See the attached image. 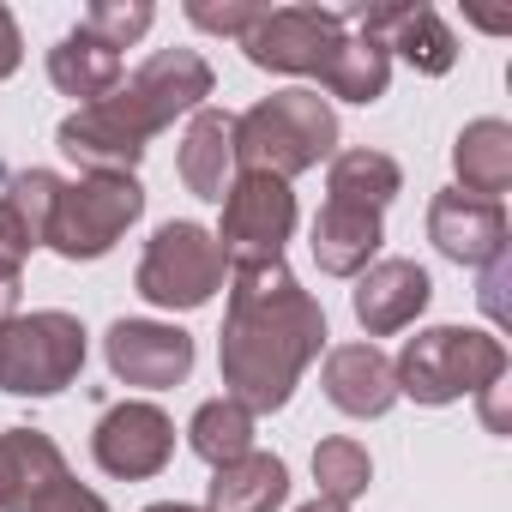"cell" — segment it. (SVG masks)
<instances>
[{
  "label": "cell",
  "mask_w": 512,
  "mask_h": 512,
  "mask_svg": "<svg viewBox=\"0 0 512 512\" xmlns=\"http://www.w3.org/2000/svg\"><path fill=\"white\" fill-rule=\"evenodd\" d=\"M187 446H193L211 470H223V464H235V458L253 452V416H247L235 398H211V404L193 410V422H187Z\"/></svg>",
  "instance_id": "cb8c5ba5"
},
{
  "label": "cell",
  "mask_w": 512,
  "mask_h": 512,
  "mask_svg": "<svg viewBox=\"0 0 512 512\" xmlns=\"http://www.w3.org/2000/svg\"><path fill=\"white\" fill-rule=\"evenodd\" d=\"M344 43H350V13L344 7H266V19L241 37V55L266 73L326 79Z\"/></svg>",
  "instance_id": "ba28073f"
},
{
  "label": "cell",
  "mask_w": 512,
  "mask_h": 512,
  "mask_svg": "<svg viewBox=\"0 0 512 512\" xmlns=\"http://www.w3.org/2000/svg\"><path fill=\"white\" fill-rule=\"evenodd\" d=\"M500 290H506V253H494V260L482 266V308L500 320L506 314V302H500Z\"/></svg>",
  "instance_id": "1f68e13d"
},
{
  "label": "cell",
  "mask_w": 512,
  "mask_h": 512,
  "mask_svg": "<svg viewBox=\"0 0 512 512\" xmlns=\"http://www.w3.org/2000/svg\"><path fill=\"white\" fill-rule=\"evenodd\" d=\"M290 500V464L272 452H247L223 470H211L205 512H278Z\"/></svg>",
  "instance_id": "ffe728a7"
},
{
  "label": "cell",
  "mask_w": 512,
  "mask_h": 512,
  "mask_svg": "<svg viewBox=\"0 0 512 512\" xmlns=\"http://www.w3.org/2000/svg\"><path fill=\"white\" fill-rule=\"evenodd\" d=\"M181 181L193 199L205 205H223L229 181H235V115L223 109H193L187 115V133H181V157H175Z\"/></svg>",
  "instance_id": "2e32d148"
},
{
  "label": "cell",
  "mask_w": 512,
  "mask_h": 512,
  "mask_svg": "<svg viewBox=\"0 0 512 512\" xmlns=\"http://www.w3.org/2000/svg\"><path fill=\"white\" fill-rule=\"evenodd\" d=\"M452 169H458V193H476V199H500L512 187V127L482 115L458 133L452 145Z\"/></svg>",
  "instance_id": "44dd1931"
},
{
  "label": "cell",
  "mask_w": 512,
  "mask_h": 512,
  "mask_svg": "<svg viewBox=\"0 0 512 512\" xmlns=\"http://www.w3.org/2000/svg\"><path fill=\"white\" fill-rule=\"evenodd\" d=\"M326 398L344 410V416H386L398 404V374H392V356L380 344H338L326 350Z\"/></svg>",
  "instance_id": "9a60e30c"
},
{
  "label": "cell",
  "mask_w": 512,
  "mask_h": 512,
  "mask_svg": "<svg viewBox=\"0 0 512 512\" xmlns=\"http://www.w3.org/2000/svg\"><path fill=\"white\" fill-rule=\"evenodd\" d=\"M151 19H157V13L145 7V0H97V7H91L79 25H85L97 43H109V49L121 55L127 43H139V37L151 31Z\"/></svg>",
  "instance_id": "484cf974"
},
{
  "label": "cell",
  "mask_w": 512,
  "mask_h": 512,
  "mask_svg": "<svg viewBox=\"0 0 512 512\" xmlns=\"http://www.w3.org/2000/svg\"><path fill=\"white\" fill-rule=\"evenodd\" d=\"M380 241H386V229H380L374 211H356V205L326 199L320 217H314V241H308V247H314V266H320L326 278H362V272L374 266Z\"/></svg>",
  "instance_id": "e0dca14e"
},
{
  "label": "cell",
  "mask_w": 512,
  "mask_h": 512,
  "mask_svg": "<svg viewBox=\"0 0 512 512\" xmlns=\"http://www.w3.org/2000/svg\"><path fill=\"white\" fill-rule=\"evenodd\" d=\"M338 145V109L320 91H278L260 97L247 115H235V169L253 175H302Z\"/></svg>",
  "instance_id": "3957f363"
},
{
  "label": "cell",
  "mask_w": 512,
  "mask_h": 512,
  "mask_svg": "<svg viewBox=\"0 0 512 512\" xmlns=\"http://www.w3.org/2000/svg\"><path fill=\"white\" fill-rule=\"evenodd\" d=\"M392 374H398V398L458 404V398L506 380V344L494 332H476V326H428L404 344Z\"/></svg>",
  "instance_id": "277c9868"
},
{
  "label": "cell",
  "mask_w": 512,
  "mask_h": 512,
  "mask_svg": "<svg viewBox=\"0 0 512 512\" xmlns=\"http://www.w3.org/2000/svg\"><path fill=\"white\" fill-rule=\"evenodd\" d=\"M229 278V260H223V247L205 223H163L151 241H145V260H139V278L133 290L151 302V308H169V314H193L205 308Z\"/></svg>",
  "instance_id": "5b68a950"
},
{
  "label": "cell",
  "mask_w": 512,
  "mask_h": 512,
  "mask_svg": "<svg viewBox=\"0 0 512 512\" xmlns=\"http://www.w3.org/2000/svg\"><path fill=\"white\" fill-rule=\"evenodd\" d=\"M356 31H368L386 55L410 61L422 79H440L452 73L458 61V37L446 31V19L434 7H416V0H404V7H344Z\"/></svg>",
  "instance_id": "7c38bea8"
},
{
  "label": "cell",
  "mask_w": 512,
  "mask_h": 512,
  "mask_svg": "<svg viewBox=\"0 0 512 512\" xmlns=\"http://www.w3.org/2000/svg\"><path fill=\"white\" fill-rule=\"evenodd\" d=\"M314 482H320L326 500H344V506H350V500L368 494V482H374V458H368V446L350 440V434L320 440V446H314Z\"/></svg>",
  "instance_id": "d4e9b609"
},
{
  "label": "cell",
  "mask_w": 512,
  "mask_h": 512,
  "mask_svg": "<svg viewBox=\"0 0 512 512\" xmlns=\"http://www.w3.org/2000/svg\"><path fill=\"white\" fill-rule=\"evenodd\" d=\"M7 199L25 211V223H31L37 235H49V217H55V199H61V175H49V169H19V175H7Z\"/></svg>",
  "instance_id": "4316f807"
},
{
  "label": "cell",
  "mask_w": 512,
  "mask_h": 512,
  "mask_svg": "<svg viewBox=\"0 0 512 512\" xmlns=\"http://www.w3.org/2000/svg\"><path fill=\"white\" fill-rule=\"evenodd\" d=\"M428 296H434V284H428V272L416 260H374L356 278L350 308H356V320H362L368 338H392V332H404L428 308Z\"/></svg>",
  "instance_id": "5bb4252c"
},
{
  "label": "cell",
  "mask_w": 512,
  "mask_h": 512,
  "mask_svg": "<svg viewBox=\"0 0 512 512\" xmlns=\"http://www.w3.org/2000/svg\"><path fill=\"white\" fill-rule=\"evenodd\" d=\"M37 247H43V235L25 223V211H19L7 193H0V278H19Z\"/></svg>",
  "instance_id": "83f0119b"
},
{
  "label": "cell",
  "mask_w": 512,
  "mask_h": 512,
  "mask_svg": "<svg viewBox=\"0 0 512 512\" xmlns=\"http://www.w3.org/2000/svg\"><path fill=\"white\" fill-rule=\"evenodd\" d=\"M290 235H296V193H290V181L235 169V181L223 193V229H217L223 260L229 266L284 260V241Z\"/></svg>",
  "instance_id": "9c48e42d"
},
{
  "label": "cell",
  "mask_w": 512,
  "mask_h": 512,
  "mask_svg": "<svg viewBox=\"0 0 512 512\" xmlns=\"http://www.w3.org/2000/svg\"><path fill=\"white\" fill-rule=\"evenodd\" d=\"M145 512H205V506H187V500H157V506H145Z\"/></svg>",
  "instance_id": "e575fe53"
},
{
  "label": "cell",
  "mask_w": 512,
  "mask_h": 512,
  "mask_svg": "<svg viewBox=\"0 0 512 512\" xmlns=\"http://www.w3.org/2000/svg\"><path fill=\"white\" fill-rule=\"evenodd\" d=\"M139 217H145V187L133 175H79L61 181L43 247H55L61 260H103Z\"/></svg>",
  "instance_id": "52a82bcc"
},
{
  "label": "cell",
  "mask_w": 512,
  "mask_h": 512,
  "mask_svg": "<svg viewBox=\"0 0 512 512\" xmlns=\"http://www.w3.org/2000/svg\"><path fill=\"white\" fill-rule=\"evenodd\" d=\"M296 512H350V506H344V500H326V494H320V500H308V506H296Z\"/></svg>",
  "instance_id": "836d02e7"
},
{
  "label": "cell",
  "mask_w": 512,
  "mask_h": 512,
  "mask_svg": "<svg viewBox=\"0 0 512 512\" xmlns=\"http://www.w3.org/2000/svg\"><path fill=\"white\" fill-rule=\"evenodd\" d=\"M49 79H55V91L79 97V109H85V103H103V97L127 79V67H121V55H115L109 43H97L85 25H73V31L49 49Z\"/></svg>",
  "instance_id": "d6986e66"
},
{
  "label": "cell",
  "mask_w": 512,
  "mask_h": 512,
  "mask_svg": "<svg viewBox=\"0 0 512 512\" xmlns=\"http://www.w3.org/2000/svg\"><path fill=\"white\" fill-rule=\"evenodd\" d=\"M85 368V326L61 308L13 314L0 326V392L13 398H55Z\"/></svg>",
  "instance_id": "8992f818"
},
{
  "label": "cell",
  "mask_w": 512,
  "mask_h": 512,
  "mask_svg": "<svg viewBox=\"0 0 512 512\" xmlns=\"http://www.w3.org/2000/svg\"><path fill=\"white\" fill-rule=\"evenodd\" d=\"M332 97H344V103H380L386 97V85H392V55L368 37V31H356L350 25V43L338 49V61H332V73L320 79Z\"/></svg>",
  "instance_id": "603a6c76"
},
{
  "label": "cell",
  "mask_w": 512,
  "mask_h": 512,
  "mask_svg": "<svg viewBox=\"0 0 512 512\" xmlns=\"http://www.w3.org/2000/svg\"><path fill=\"white\" fill-rule=\"evenodd\" d=\"M91 458L109 476H121V482H145V476H157L175 458V422L157 404H145V398L109 404L97 434H91Z\"/></svg>",
  "instance_id": "30bf717a"
},
{
  "label": "cell",
  "mask_w": 512,
  "mask_h": 512,
  "mask_svg": "<svg viewBox=\"0 0 512 512\" xmlns=\"http://www.w3.org/2000/svg\"><path fill=\"white\" fill-rule=\"evenodd\" d=\"M187 19H193L199 31H217V37H235V43H241L253 25L266 19V7H211V0H193Z\"/></svg>",
  "instance_id": "f1b7e54d"
},
{
  "label": "cell",
  "mask_w": 512,
  "mask_h": 512,
  "mask_svg": "<svg viewBox=\"0 0 512 512\" xmlns=\"http://www.w3.org/2000/svg\"><path fill=\"white\" fill-rule=\"evenodd\" d=\"M19 290H25L19 278H0V320H13V314H19Z\"/></svg>",
  "instance_id": "d6a6232c"
},
{
  "label": "cell",
  "mask_w": 512,
  "mask_h": 512,
  "mask_svg": "<svg viewBox=\"0 0 512 512\" xmlns=\"http://www.w3.org/2000/svg\"><path fill=\"white\" fill-rule=\"evenodd\" d=\"M428 241L446 253L452 266H476L482 272L494 253H506V211H500V199H476V193L446 187L428 205Z\"/></svg>",
  "instance_id": "4fadbf2b"
},
{
  "label": "cell",
  "mask_w": 512,
  "mask_h": 512,
  "mask_svg": "<svg viewBox=\"0 0 512 512\" xmlns=\"http://www.w3.org/2000/svg\"><path fill=\"white\" fill-rule=\"evenodd\" d=\"M326 193H332L338 205H356V211H374V217H380V211L404 193V169H398L386 151L356 145V151H338V157H332Z\"/></svg>",
  "instance_id": "7402d4cb"
},
{
  "label": "cell",
  "mask_w": 512,
  "mask_h": 512,
  "mask_svg": "<svg viewBox=\"0 0 512 512\" xmlns=\"http://www.w3.org/2000/svg\"><path fill=\"white\" fill-rule=\"evenodd\" d=\"M61 476H67V458L43 428H7L0 434V512H25Z\"/></svg>",
  "instance_id": "ac0fdd59"
},
{
  "label": "cell",
  "mask_w": 512,
  "mask_h": 512,
  "mask_svg": "<svg viewBox=\"0 0 512 512\" xmlns=\"http://www.w3.org/2000/svg\"><path fill=\"white\" fill-rule=\"evenodd\" d=\"M326 350V314L296 284L284 260H247L229 278V314H223V398H235L247 416H272L296 398L308 362Z\"/></svg>",
  "instance_id": "6da1fadb"
},
{
  "label": "cell",
  "mask_w": 512,
  "mask_h": 512,
  "mask_svg": "<svg viewBox=\"0 0 512 512\" xmlns=\"http://www.w3.org/2000/svg\"><path fill=\"white\" fill-rule=\"evenodd\" d=\"M25 512H109V500H103V494H91V488L67 470V476H61V482H49Z\"/></svg>",
  "instance_id": "f546056e"
},
{
  "label": "cell",
  "mask_w": 512,
  "mask_h": 512,
  "mask_svg": "<svg viewBox=\"0 0 512 512\" xmlns=\"http://www.w3.org/2000/svg\"><path fill=\"white\" fill-rule=\"evenodd\" d=\"M211 85L217 79H211V61L199 49H157L103 103L73 109L55 127V145L73 163H85V175H133V163L145 157V145L163 127H175V115L205 109Z\"/></svg>",
  "instance_id": "7a4b0ae2"
},
{
  "label": "cell",
  "mask_w": 512,
  "mask_h": 512,
  "mask_svg": "<svg viewBox=\"0 0 512 512\" xmlns=\"http://www.w3.org/2000/svg\"><path fill=\"white\" fill-rule=\"evenodd\" d=\"M103 356L121 386H145V392H169L193 374V338L163 320H115Z\"/></svg>",
  "instance_id": "8fae6325"
},
{
  "label": "cell",
  "mask_w": 512,
  "mask_h": 512,
  "mask_svg": "<svg viewBox=\"0 0 512 512\" xmlns=\"http://www.w3.org/2000/svg\"><path fill=\"white\" fill-rule=\"evenodd\" d=\"M19 61H25L19 25H13V13H7V7H0V79H13V73H19Z\"/></svg>",
  "instance_id": "4dcf8cb0"
},
{
  "label": "cell",
  "mask_w": 512,
  "mask_h": 512,
  "mask_svg": "<svg viewBox=\"0 0 512 512\" xmlns=\"http://www.w3.org/2000/svg\"><path fill=\"white\" fill-rule=\"evenodd\" d=\"M0 326H7V320H0Z\"/></svg>",
  "instance_id": "d590c367"
}]
</instances>
